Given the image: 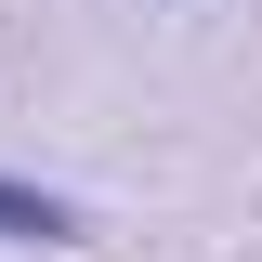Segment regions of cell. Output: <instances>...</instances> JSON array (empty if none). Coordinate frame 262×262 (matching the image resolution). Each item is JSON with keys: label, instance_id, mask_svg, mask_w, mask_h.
<instances>
[{"label": "cell", "instance_id": "obj_1", "mask_svg": "<svg viewBox=\"0 0 262 262\" xmlns=\"http://www.w3.org/2000/svg\"><path fill=\"white\" fill-rule=\"evenodd\" d=\"M79 236L92 223H79L53 184H0V249H79Z\"/></svg>", "mask_w": 262, "mask_h": 262}]
</instances>
